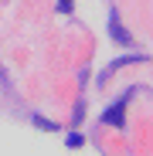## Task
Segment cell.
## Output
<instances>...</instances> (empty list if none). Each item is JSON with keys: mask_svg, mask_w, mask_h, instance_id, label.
Listing matches in <instances>:
<instances>
[{"mask_svg": "<svg viewBox=\"0 0 153 156\" xmlns=\"http://www.w3.org/2000/svg\"><path fill=\"white\" fill-rule=\"evenodd\" d=\"M126 102H129V92H126L122 98H116V105H112L109 112H102V122H106V126H116V129H122V126H126Z\"/></svg>", "mask_w": 153, "mask_h": 156, "instance_id": "cell-1", "label": "cell"}, {"mask_svg": "<svg viewBox=\"0 0 153 156\" xmlns=\"http://www.w3.org/2000/svg\"><path fill=\"white\" fill-rule=\"evenodd\" d=\"M109 31H112V37H116L119 44H133V37H129V34L122 31V24H119V17H116V14L109 17Z\"/></svg>", "mask_w": 153, "mask_h": 156, "instance_id": "cell-2", "label": "cell"}, {"mask_svg": "<svg viewBox=\"0 0 153 156\" xmlns=\"http://www.w3.org/2000/svg\"><path fill=\"white\" fill-rule=\"evenodd\" d=\"M34 122H38V126H41V129H48V133H55V129H58V126H55V122H51V119H41V115H38V119H34Z\"/></svg>", "mask_w": 153, "mask_h": 156, "instance_id": "cell-3", "label": "cell"}, {"mask_svg": "<svg viewBox=\"0 0 153 156\" xmlns=\"http://www.w3.org/2000/svg\"><path fill=\"white\" fill-rule=\"evenodd\" d=\"M65 143H68V146H82V136H78V133H71V136H68Z\"/></svg>", "mask_w": 153, "mask_h": 156, "instance_id": "cell-4", "label": "cell"}, {"mask_svg": "<svg viewBox=\"0 0 153 156\" xmlns=\"http://www.w3.org/2000/svg\"><path fill=\"white\" fill-rule=\"evenodd\" d=\"M71 10V0H58V14H68Z\"/></svg>", "mask_w": 153, "mask_h": 156, "instance_id": "cell-5", "label": "cell"}]
</instances>
